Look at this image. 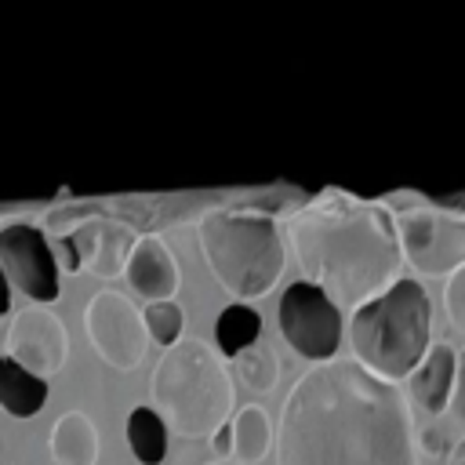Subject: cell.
<instances>
[{
  "label": "cell",
  "mask_w": 465,
  "mask_h": 465,
  "mask_svg": "<svg viewBox=\"0 0 465 465\" xmlns=\"http://www.w3.org/2000/svg\"><path fill=\"white\" fill-rule=\"evenodd\" d=\"M47 403V381L22 371L15 360L0 356V407L11 418H33Z\"/></svg>",
  "instance_id": "cell-16"
},
{
  "label": "cell",
  "mask_w": 465,
  "mask_h": 465,
  "mask_svg": "<svg viewBox=\"0 0 465 465\" xmlns=\"http://www.w3.org/2000/svg\"><path fill=\"white\" fill-rule=\"evenodd\" d=\"M276 320H280V334L291 341L298 356L312 363L334 360L341 345V312L320 287L305 280L287 283L276 305Z\"/></svg>",
  "instance_id": "cell-7"
},
{
  "label": "cell",
  "mask_w": 465,
  "mask_h": 465,
  "mask_svg": "<svg viewBox=\"0 0 465 465\" xmlns=\"http://www.w3.org/2000/svg\"><path fill=\"white\" fill-rule=\"evenodd\" d=\"M291 247L305 283L320 287L338 312L360 309L400 280V243L392 211L367 200H320L302 207L291 225Z\"/></svg>",
  "instance_id": "cell-2"
},
{
  "label": "cell",
  "mask_w": 465,
  "mask_h": 465,
  "mask_svg": "<svg viewBox=\"0 0 465 465\" xmlns=\"http://www.w3.org/2000/svg\"><path fill=\"white\" fill-rule=\"evenodd\" d=\"M454 363H458V352L443 341L429 345L421 363L407 374V392L414 400V407L429 411V414H440L447 403H450V385H454Z\"/></svg>",
  "instance_id": "cell-13"
},
{
  "label": "cell",
  "mask_w": 465,
  "mask_h": 465,
  "mask_svg": "<svg viewBox=\"0 0 465 465\" xmlns=\"http://www.w3.org/2000/svg\"><path fill=\"white\" fill-rule=\"evenodd\" d=\"M51 254H54V265H62V269H69V272L80 269V254H76L73 236H62L58 243H51Z\"/></svg>",
  "instance_id": "cell-23"
},
{
  "label": "cell",
  "mask_w": 465,
  "mask_h": 465,
  "mask_svg": "<svg viewBox=\"0 0 465 465\" xmlns=\"http://www.w3.org/2000/svg\"><path fill=\"white\" fill-rule=\"evenodd\" d=\"M84 327H87V338H91L94 352L109 367L134 371L145 360L149 334H145L142 312L120 291H98L84 309Z\"/></svg>",
  "instance_id": "cell-8"
},
{
  "label": "cell",
  "mask_w": 465,
  "mask_h": 465,
  "mask_svg": "<svg viewBox=\"0 0 465 465\" xmlns=\"http://www.w3.org/2000/svg\"><path fill=\"white\" fill-rule=\"evenodd\" d=\"M127 447L142 465H160L167 458V425L153 407H134L127 414Z\"/></svg>",
  "instance_id": "cell-18"
},
{
  "label": "cell",
  "mask_w": 465,
  "mask_h": 465,
  "mask_svg": "<svg viewBox=\"0 0 465 465\" xmlns=\"http://www.w3.org/2000/svg\"><path fill=\"white\" fill-rule=\"evenodd\" d=\"M211 465H236V461H211Z\"/></svg>",
  "instance_id": "cell-28"
},
{
  "label": "cell",
  "mask_w": 465,
  "mask_h": 465,
  "mask_svg": "<svg viewBox=\"0 0 465 465\" xmlns=\"http://www.w3.org/2000/svg\"><path fill=\"white\" fill-rule=\"evenodd\" d=\"M65 356H69V334H65V323L51 309L25 305L15 312L7 327V360H15L33 378L47 381L51 374L62 371Z\"/></svg>",
  "instance_id": "cell-10"
},
{
  "label": "cell",
  "mask_w": 465,
  "mask_h": 465,
  "mask_svg": "<svg viewBox=\"0 0 465 465\" xmlns=\"http://www.w3.org/2000/svg\"><path fill=\"white\" fill-rule=\"evenodd\" d=\"M134 232L120 222H109V218H98V222H87L73 243H76V254H80V269L87 265L98 280H113V276H124V265H127V254L134 247Z\"/></svg>",
  "instance_id": "cell-12"
},
{
  "label": "cell",
  "mask_w": 465,
  "mask_h": 465,
  "mask_svg": "<svg viewBox=\"0 0 465 465\" xmlns=\"http://www.w3.org/2000/svg\"><path fill=\"white\" fill-rule=\"evenodd\" d=\"M421 447H425L429 454H443V432H436V429L421 432Z\"/></svg>",
  "instance_id": "cell-25"
},
{
  "label": "cell",
  "mask_w": 465,
  "mask_h": 465,
  "mask_svg": "<svg viewBox=\"0 0 465 465\" xmlns=\"http://www.w3.org/2000/svg\"><path fill=\"white\" fill-rule=\"evenodd\" d=\"M443 309H447V320L450 327L465 338V265L454 269L447 276V291H443Z\"/></svg>",
  "instance_id": "cell-21"
},
{
  "label": "cell",
  "mask_w": 465,
  "mask_h": 465,
  "mask_svg": "<svg viewBox=\"0 0 465 465\" xmlns=\"http://www.w3.org/2000/svg\"><path fill=\"white\" fill-rule=\"evenodd\" d=\"M0 269L33 305H51L58 298V265L36 225L11 222L0 229Z\"/></svg>",
  "instance_id": "cell-9"
},
{
  "label": "cell",
  "mask_w": 465,
  "mask_h": 465,
  "mask_svg": "<svg viewBox=\"0 0 465 465\" xmlns=\"http://www.w3.org/2000/svg\"><path fill=\"white\" fill-rule=\"evenodd\" d=\"M450 411H454V418L465 425V352L458 356V363H454V385H450V403H447Z\"/></svg>",
  "instance_id": "cell-22"
},
{
  "label": "cell",
  "mask_w": 465,
  "mask_h": 465,
  "mask_svg": "<svg viewBox=\"0 0 465 465\" xmlns=\"http://www.w3.org/2000/svg\"><path fill=\"white\" fill-rule=\"evenodd\" d=\"M258 334H262V316H258L251 305L232 302V305H225V309L218 312V320H214V345H218L214 352L236 356V352H243L247 345H254Z\"/></svg>",
  "instance_id": "cell-17"
},
{
  "label": "cell",
  "mask_w": 465,
  "mask_h": 465,
  "mask_svg": "<svg viewBox=\"0 0 465 465\" xmlns=\"http://www.w3.org/2000/svg\"><path fill=\"white\" fill-rule=\"evenodd\" d=\"M200 251L214 280L243 298H265L287 262L280 225L258 211H211L196 225Z\"/></svg>",
  "instance_id": "cell-5"
},
{
  "label": "cell",
  "mask_w": 465,
  "mask_h": 465,
  "mask_svg": "<svg viewBox=\"0 0 465 465\" xmlns=\"http://www.w3.org/2000/svg\"><path fill=\"white\" fill-rule=\"evenodd\" d=\"M447 465H465V440H458V443L450 447V454H447Z\"/></svg>",
  "instance_id": "cell-27"
},
{
  "label": "cell",
  "mask_w": 465,
  "mask_h": 465,
  "mask_svg": "<svg viewBox=\"0 0 465 465\" xmlns=\"http://www.w3.org/2000/svg\"><path fill=\"white\" fill-rule=\"evenodd\" d=\"M51 458L58 465H98V429L84 411H65L54 421Z\"/></svg>",
  "instance_id": "cell-14"
},
{
  "label": "cell",
  "mask_w": 465,
  "mask_h": 465,
  "mask_svg": "<svg viewBox=\"0 0 465 465\" xmlns=\"http://www.w3.org/2000/svg\"><path fill=\"white\" fill-rule=\"evenodd\" d=\"M349 341L356 363L385 381L407 378L429 349V294L418 280L400 276L378 298L352 309Z\"/></svg>",
  "instance_id": "cell-4"
},
{
  "label": "cell",
  "mask_w": 465,
  "mask_h": 465,
  "mask_svg": "<svg viewBox=\"0 0 465 465\" xmlns=\"http://www.w3.org/2000/svg\"><path fill=\"white\" fill-rule=\"evenodd\" d=\"M153 411L182 440L214 436L232 418V374L203 338H178L153 367Z\"/></svg>",
  "instance_id": "cell-3"
},
{
  "label": "cell",
  "mask_w": 465,
  "mask_h": 465,
  "mask_svg": "<svg viewBox=\"0 0 465 465\" xmlns=\"http://www.w3.org/2000/svg\"><path fill=\"white\" fill-rule=\"evenodd\" d=\"M400 258H407L421 276H450L465 265V214L447 207H407L392 218Z\"/></svg>",
  "instance_id": "cell-6"
},
{
  "label": "cell",
  "mask_w": 465,
  "mask_h": 465,
  "mask_svg": "<svg viewBox=\"0 0 465 465\" xmlns=\"http://www.w3.org/2000/svg\"><path fill=\"white\" fill-rule=\"evenodd\" d=\"M124 276H127L131 291H138L145 302H171L182 287V269L160 236H138L134 240L127 265H124Z\"/></svg>",
  "instance_id": "cell-11"
},
{
  "label": "cell",
  "mask_w": 465,
  "mask_h": 465,
  "mask_svg": "<svg viewBox=\"0 0 465 465\" xmlns=\"http://www.w3.org/2000/svg\"><path fill=\"white\" fill-rule=\"evenodd\" d=\"M211 447H214V454H218V461H229V450H232V436H229V421L214 429V436H211Z\"/></svg>",
  "instance_id": "cell-24"
},
{
  "label": "cell",
  "mask_w": 465,
  "mask_h": 465,
  "mask_svg": "<svg viewBox=\"0 0 465 465\" xmlns=\"http://www.w3.org/2000/svg\"><path fill=\"white\" fill-rule=\"evenodd\" d=\"M11 309V283H7V276H4V269H0V316Z\"/></svg>",
  "instance_id": "cell-26"
},
{
  "label": "cell",
  "mask_w": 465,
  "mask_h": 465,
  "mask_svg": "<svg viewBox=\"0 0 465 465\" xmlns=\"http://www.w3.org/2000/svg\"><path fill=\"white\" fill-rule=\"evenodd\" d=\"M232 367H236V378H243V385L251 392H269L276 385V378H280V356L265 341H254L243 352H236Z\"/></svg>",
  "instance_id": "cell-19"
},
{
  "label": "cell",
  "mask_w": 465,
  "mask_h": 465,
  "mask_svg": "<svg viewBox=\"0 0 465 465\" xmlns=\"http://www.w3.org/2000/svg\"><path fill=\"white\" fill-rule=\"evenodd\" d=\"M229 436H232V450H229V461L236 465H254L269 454L272 447V421L265 414V407L258 403H247L240 407L232 418H229Z\"/></svg>",
  "instance_id": "cell-15"
},
{
  "label": "cell",
  "mask_w": 465,
  "mask_h": 465,
  "mask_svg": "<svg viewBox=\"0 0 465 465\" xmlns=\"http://www.w3.org/2000/svg\"><path fill=\"white\" fill-rule=\"evenodd\" d=\"M276 465H418V425L396 381L356 360L312 363L280 407Z\"/></svg>",
  "instance_id": "cell-1"
},
{
  "label": "cell",
  "mask_w": 465,
  "mask_h": 465,
  "mask_svg": "<svg viewBox=\"0 0 465 465\" xmlns=\"http://www.w3.org/2000/svg\"><path fill=\"white\" fill-rule=\"evenodd\" d=\"M142 323H145V334H149L156 345L171 349V345L182 338L185 312H182V305H178L174 298H171V302H149L145 312H142Z\"/></svg>",
  "instance_id": "cell-20"
}]
</instances>
